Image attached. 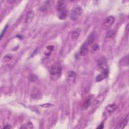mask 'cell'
Instances as JSON below:
<instances>
[{
  "label": "cell",
  "mask_w": 129,
  "mask_h": 129,
  "mask_svg": "<svg viewBox=\"0 0 129 129\" xmlns=\"http://www.w3.org/2000/svg\"><path fill=\"white\" fill-rule=\"evenodd\" d=\"M97 66L99 69L101 71L109 70L108 66L107 64V62L104 57L100 58L97 61Z\"/></svg>",
  "instance_id": "6"
},
{
  "label": "cell",
  "mask_w": 129,
  "mask_h": 129,
  "mask_svg": "<svg viewBox=\"0 0 129 129\" xmlns=\"http://www.w3.org/2000/svg\"><path fill=\"white\" fill-rule=\"evenodd\" d=\"M121 64H122V65H124V66H128L129 64V57L128 56H126L125 58H123L122 60H121Z\"/></svg>",
  "instance_id": "16"
},
{
  "label": "cell",
  "mask_w": 129,
  "mask_h": 129,
  "mask_svg": "<svg viewBox=\"0 0 129 129\" xmlns=\"http://www.w3.org/2000/svg\"><path fill=\"white\" fill-rule=\"evenodd\" d=\"M115 19L114 17L112 16H110L106 17L104 20V22L102 24V27L104 29H108L110 28L113 24L114 23Z\"/></svg>",
  "instance_id": "5"
},
{
  "label": "cell",
  "mask_w": 129,
  "mask_h": 129,
  "mask_svg": "<svg viewBox=\"0 0 129 129\" xmlns=\"http://www.w3.org/2000/svg\"><path fill=\"white\" fill-rule=\"evenodd\" d=\"M8 28V25H7L6 26V27L4 28V30H3L2 32L1 33V39H2V37H3V35H4V34L5 33V32H6V30H7V28Z\"/></svg>",
  "instance_id": "20"
},
{
  "label": "cell",
  "mask_w": 129,
  "mask_h": 129,
  "mask_svg": "<svg viewBox=\"0 0 129 129\" xmlns=\"http://www.w3.org/2000/svg\"><path fill=\"white\" fill-rule=\"evenodd\" d=\"M109 73V70L101 72L96 77V82H100V81H102L103 80L105 79L107 76H108Z\"/></svg>",
  "instance_id": "10"
},
{
  "label": "cell",
  "mask_w": 129,
  "mask_h": 129,
  "mask_svg": "<svg viewBox=\"0 0 129 129\" xmlns=\"http://www.w3.org/2000/svg\"><path fill=\"white\" fill-rule=\"evenodd\" d=\"M129 120V118H128V115L126 118H125L124 119H123L122 121H121L119 124L117 126L116 128L117 129H123L125 127L126 125L127 124Z\"/></svg>",
  "instance_id": "12"
},
{
  "label": "cell",
  "mask_w": 129,
  "mask_h": 129,
  "mask_svg": "<svg viewBox=\"0 0 129 129\" xmlns=\"http://www.w3.org/2000/svg\"><path fill=\"white\" fill-rule=\"evenodd\" d=\"M83 10L80 7H76L74 8L71 12L70 18L72 20H77L82 14Z\"/></svg>",
  "instance_id": "4"
},
{
  "label": "cell",
  "mask_w": 129,
  "mask_h": 129,
  "mask_svg": "<svg viewBox=\"0 0 129 129\" xmlns=\"http://www.w3.org/2000/svg\"><path fill=\"white\" fill-rule=\"evenodd\" d=\"M11 59H12V57L11 56H10L7 55V56H5L4 57L3 61L4 62H8V61H10Z\"/></svg>",
  "instance_id": "19"
},
{
  "label": "cell",
  "mask_w": 129,
  "mask_h": 129,
  "mask_svg": "<svg viewBox=\"0 0 129 129\" xmlns=\"http://www.w3.org/2000/svg\"><path fill=\"white\" fill-rule=\"evenodd\" d=\"M3 128L4 129V128L5 129H11V128H12V127H11V126L10 125H7L5 126Z\"/></svg>",
  "instance_id": "22"
},
{
  "label": "cell",
  "mask_w": 129,
  "mask_h": 129,
  "mask_svg": "<svg viewBox=\"0 0 129 129\" xmlns=\"http://www.w3.org/2000/svg\"><path fill=\"white\" fill-rule=\"evenodd\" d=\"M34 12L32 10H30L27 13L25 18V23L27 24H29L32 22L34 17Z\"/></svg>",
  "instance_id": "9"
},
{
  "label": "cell",
  "mask_w": 129,
  "mask_h": 129,
  "mask_svg": "<svg viewBox=\"0 0 129 129\" xmlns=\"http://www.w3.org/2000/svg\"><path fill=\"white\" fill-rule=\"evenodd\" d=\"M76 78V74L74 71H70L67 72L66 76V81L69 84L75 83Z\"/></svg>",
  "instance_id": "7"
},
{
  "label": "cell",
  "mask_w": 129,
  "mask_h": 129,
  "mask_svg": "<svg viewBox=\"0 0 129 129\" xmlns=\"http://www.w3.org/2000/svg\"><path fill=\"white\" fill-rule=\"evenodd\" d=\"M91 97H89L88 98H87L86 100H85V101L84 102V103L82 106V109L83 110H87L88 108L90 105L91 104Z\"/></svg>",
  "instance_id": "14"
},
{
  "label": "cell",
  "mask_w": 129,
  "mask_h": 129,
  "mask_svg": "<svg viewBox=\"0 0 129 129\" xmlns=\"http://www.w3.org/2000/svg\"><path fill=\"white\" fill-rule=\"evenodd\" d=\"M95 39V33L94 32H92L88 37L86 41L85 42H86V44L88 45V46H91L93 44V42Z\"/></svg>",
  "instance_id": "11"
},
{
  "label": "cell",
  "mask_w": 129,
  "mask_h": 129,
  "mask_svg": "<svg viewBox=\"0 0 129 129\" xmlns=\"http://www.w3.org/2000/svg\"><path fill=\"white\" fill-rule=\"evenodd\" d=\"M58 4L57 10L59 19L61 20L66 19L68 16V11L66 4L63 1H59Z\"/></svg>",
  "instance_id": "1"
},
{
  "label": "cell",
  "mask_w": 129,
  "mask_h": 129,
  "mask_svg": "<svg viewBox=\"0 0 129 129\" xmlns=\"http://www.w3.org/2000/svg\"><path fill=\"white\" fill-rule=\"evenodd\" d=\"M62 67L60 64H56L52 67L50 70V75L52 77H60L61 75Z\"/></svg>",
  "instance_id": "2"
},
{
  "label": "cell",
  "mask_w": 129,
  "mask_h": 129,
  "mask_svg": "<svg viewBox=\"0 0 129 129\" xmlns=\"http://www.w3.org/2000/svg\"><path fill=\"white\" fill-rule=\"evenodd\" d=\"M116 31L114 30H111L107 33L106 35V38H113L115 36Z\"/></svg>",
  "instance_id": "15"
},
{
  "label": "cell",
  "mask_w": 129,
  "mask_h": 129,
  "mask_svg": "<svg viewBox=\"0 0 129 129\" xmlns=\"http://www.w3.org/2000/svg\"><path fill=\"white\" fill-rule=\"evenodd\" d=\"M81 33V30L80 29H77L75 30L71 35V38L73 40H75L77 39L80 34Z\"/></svg>",
  "instance_id": "13"
},
{
  "label": "cell",
  "mask_w": 129,
  "mask_h": 129,
  "mask_svg": "<svg viewBox=\"0 0 129 129\" xmlns=\"http://www.w3.org/2000/svg\"><path fill=\"white\" fill-rule=\"evenodd\" d=\"M39 95V92L37 90H36L35 92H33L32 97L34 98H36Z\"/></svg>",
  "instance_id": "18"
},
{
  "label": "cell",
  "mask_w": 129,
  "mask_h": 129,
  "mask_svg": "<svg viewBox=\"0 0 129 129\" xmlns=\"http://www.w3.org/2000/svg\"><path fill=\"white\" fill-rule=\"evenodd\" d=\"M88 47L89 46L86 44V42H84L83 43L80 49L79 54H80V56H84L87 54L88 52Z\"/></svg>",
  "instance_id": "8"
},
{
  "label": "cell",
  "mask_w": 129,
  "mask_h": 129,
  "mask_svg": "<svg viewBox=\"0 0 129 129\" xmlns=\"http://www.w3.org/2000/svg\"><path fill=\"white\" fill-rule=\"evenodd\" d=\"M44 105H41V106L44 107H48L51 106L52 104H44Z\"/></svg>",
  "instance_id": "23"
},
{
  "label": "cell",
  "mask_w": 129,
  "mask_h": 129,
  "mask_svg": "<svg viewBox=\"0 0 129 129\" xmlns=\"http://www.w3.org/2000/svg\"><path fill=\"white\" fill-rule=\"evenodd\" d=\"M21 128H22V129H32V128H33V124L30 122H28V123H26L25 125H23V126L21 127Z\"/></svg>",
  "instance_id": "17"
},
{
  "label": "cell",
  "mask_w": 129,
  "mask_h": 129,
  "mask_svg": "<svg viewBox=\"0 0 129 129\" xmlns=\"http://www.w3.org/2000/svg\"><path fill=\"white\" fill-rule=\"evenodd\" d=\"M14 2H15V1H14V0H9V1H7V3H8L10 4H12Z\"/></svg>",
  "instance_id": "24"
},
{
  "label": "cell",
  "mask_w": 129,
  "mask_h": 129,
  "mask_svg": "<svg viewBox=\"0 0 129 129\" xmlns=\"http://www.w3.org/2000/svg\"><path fill=\"white\" fill-rule=\"evenodd\" d=\"M99 47L98 45L97 44L94 45L92 47V50L93 51H97V50H99Z\"/></svg>",
  "instance_id": "21"
},
{
  "label": "cell",
  "mask_w": 129,
  "mask_h": 129,
  "mask_svg": "<svg viewBox=\"0 0 129 129\" xmlns=\"http://www.w3.org/2000/svg\"><path fill=\"white\" fill-rule=\"evenodd\" d=\"M118 106L116 103H112L107 105L104 109L103 115L104 117H107L112 115L117 109Z\"/></svg>",
  "instance_id": "3"
},
{
  "label": "cell",
  "mask_w": 129,
  "mask_h": 129,
  "mask_svg": "<svg viewBox=\"0 0 129 129\" xmlns=\"http://www.w3.org/2000/svg\"><path fill=\"white\" fill-rule=\"evenodd\" d=\"M104 124L102 123V124H101V125H100L99 126V127H97V128L98 129H103V127H104V125H103Z\"/></svg>",
  "instance_id": "25"
}]
</instances>
